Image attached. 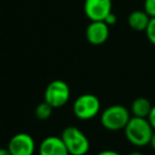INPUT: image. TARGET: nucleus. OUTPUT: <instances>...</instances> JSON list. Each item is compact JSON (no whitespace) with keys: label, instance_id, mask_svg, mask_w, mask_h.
Instances as JSON below:
<instances>
[{"label":"nucleus","instance_id":"obj_6","mask_svg":"<svg viewBox=\"0 0 155 155\" xmlns=\"http://www.w3.org/2000/svg\"><path fill=\"white\" fill-rule=\"evenodd\" d=\"M8 149L12 155H33L36 144L30 134L17 133L10 139Z\"/></svg>","mask_w":155,"mask_h":155},{"label":"nucleus","instance_id":"obj_14","mask_svg":"<svg viewBox=\"0 0 155 155\" xmlns=\"http://www.w3.org/2000/svg\"><path fill=\"white\" fill-rule=\"evenodd\" d=\"M143 11L150 16L151 18L155 17V0H144Z\"/></svg>","mask_w":155,"mask_h":155},{"label":"nucleus","instance_id":"obj_3","mask_svg":"<svg viewBox=\"0 0 155 155\" xmlns=\"http://www.w3.org/2000/svg\"><path fill=\"white\" fill-rule=\"evenodd\" d=\"M130 119L131 114L129 110L121 104L110 105L101 113V124L108 131L124 130Z\"/></svg>","mask_w":155,"mask_h":155},{"label":"nucleus","instance_id":"obj_13","mask_svg":"<svg viewBox=\"0 0 155 155\" xmlns=\"http://www.w3.org/2000/svg\"><path fill=\"white\" fill-rule=\"evenodd\" d=\"M144 32H146V35H147V37H148L149 41H150L152 45L155 46V17L150 19L149 25Z\"/></svg>","mask_w":155,"mask_h":155},{"label":"nucleus","instance_id":"obj_7","mask_svg":"<svg viewBox=\"0 0 155 155\" xmlns=\"http://www.w3.org/2000/svg\"><path fill=\"white\" fill-rule=\"evenodd\" d=\"M84 12L91 21H104L112 13V0H85Z\"/></svg>","mask_w":155,"mask_h":155},{"label":"nucleus","instance_id":"obj_4","mask_svg":"<svg viewBox=\"0 0 155 155\" xmlns=\"http://www.w3.org/2000/svg\"><path fill=\"white\" fill-rule=\"evenodd\" d=\"M101 103L97 96L93 94H83L73 102L72 110L77 118L81 120H89L100 113Z\"/></svg>","mask_w":155,"mask_h":155},{"label":"nucleus","instance_id":"obj_12","mask_svg":"<svg viewBox=\"0 0 155 155\" xmlns=\"http://www.w3.org/2000/svg\"><path fill=\"white\" fill-rule=\"evenodd\" d=\"M53 108L47 103V102H41L35 108V116L37 117V119L39 120H46L48 119L52 114Z\"/></svg>","mask_w":155,"mask_h":155},{"label":"nucleus","instance_id":"obj_2","mask_svg":"<svg viewBox=\"0 0 155 155\" xmlns=\"http://www.w3.org/2000/svg\"><path fill=\"white\" fill-rule=\"evenodd\" d=\"M69 155H86L89 151V140L87 136L77 127H68L61 135Z\"/></svg>","mask_w":155,"mask_h":155},{"label":"nucleus","instance_id":"obj_18","mask_svg":"<svg viewBox=\"0 0 155 155\" xmlns=\"http://www.w3.org/2000/svg\"><path fill=\"white\" fill-rule=\"evenodd\" d=\"M151 146V148L153 149V150H155V131L153 132L152 134V137H151V140H150V143H149Z\"/></svg>","mask_w":155,"mask_h":155},{"label":"nucleus","instance_id":"obj_10","mask_svg":"<svg viewBox=\"0 0 155 155\" xmlns=\"http://www.w3.org/2000/svg\"><path fill=\"white\" fill-rule=\"evenodd\" d=\"M151 17L144 11H134L129 15L127 24L133 30L141 32L146 31Z\"/></svg>","mask_w":155,"mask_h":155},{"label":"nucleus","instance_id":"obj_16","mask_svg":"<svg viewBox=\"0 0 155 155\" xmlns=\"http://www.w3.org/2000/svg\"><path fill=\"white\" fill-rule=\"evenodd\" d=\"M104 21H105L106 25H108V26H113V25H115V24H116V21H117L116 15H115V14L112 12V13H110V15L105 18V20H104Z\"/></svg>","mask_w":155,"mask_h":155},{"label":"nucleus","instance_id":"obj_1","mask_svg":"<svg viewBox=\"0 0 155 155\" xmlns=\"http://www.w3.org/2000/svg\"><path fill=\"white\" fill-rule=\"evenodd\" d=\"M154 130L147 118L131 117L124 127V135L127 141L135 147H144L150 143Z\"/></svg>","mask_w":155,"mask_h":155},{"label":"nucleus","instance_id":"obj_5","mask_svg":"<svg viewBox=\"0 0 155 155\" xmlns=\"http://www.w3.org/2000/svg\"><path fill=\"white\" fill-rule=\"evenodd\" d=\"M70 98L69 85L63 80H54L48 84L45 91V102L52 108L64 106Z\"/></svg>","mask_w":155,"mask_h":155},{"label":"nucleus","instance_id":"obj_17","mask_svg":"<svg viewBox=\"0 0 155 155\" xmlns=\"http://www.w3.org/2000/svg\"><path fill=\"white\" fill-rule=\"evenodd\" d=\"M97 155H121V154L114 150H103V151H101V152L98 153Z\"/></svg>","mask_w":155,"mask_h":155},{"label":"nucleus","instance_id":"obj_11","mask_svg":"<svg viewBox=\"0 0 155 155\" xmlns=\"http://www.w3.org/2000/svg\"><path fill=\"white\" fill-rule=\"evenodd\" d=\"M153 105L151 102L144 97H138L132 102L131 113L134 117H140V118H147L150 114V110Z\"/></svg>","mask_w":155,"mask_h":155},{"label":"nucleus","instance_id":"obj_9","mask_svg":"<svg viewBox=\"0 0 155 155\" xmlns=\"http://www.w3.org/2000/svg\"><path fill=\"white\" fill-rule=\"evenodd\" d=\"M38 155H69L62 138L58 136H48L38 147Z\"/></svg>","mask_w":155,"mask_h":155},{"label":"nucleus","instance_id":"obj_15","mask_svg":"<svg viewBox=\"0 0 155 155\" xmlns=\"http://www.w3.org/2000/svg\"><path fill=\"white\" fill-rule=\"evenodd\" d=\"M147 119H148L149 123L151 124L152 129L155 131V105L152 106V108H151V110H150V114L148 115Z\"/></svg>","mask_w":155,"mask_h":155},{"label":"nucleus","instance_id":"obj_20","mask_svg":"<svg viewBox=\"0 0 155 155\" xmlns=\"http://www.w3.org/2000/svg\"><path fill=\"white\" fill-rule=\"evenodd\" d=\"M127 155H143L141 152H139V151H133V152L129 153Z\"/></svg>","mask_w":155,"mask_h":155},{"label":"nucleus","instance_id":"obj_19","mask_svg":"<svg viewBox=\"0 0 155 155\" xmlns=\"http://www.w3.org/2000/svg\"><path fill=\"white\" fill-rule=\"evenodd\" d=\"M0 155H12L11 152L9 151V149L5 148H0Z\"/></svg>","mask_w":155,"mask_h":155},{"label":"nucleus","instance_id":"obj_8","mask_svg":"<svg viewBox=\"0 0 155 155\" xmlns=\"http://www.w3.org/2000/svg\"><path fill=\"white\" fill-rule=\"evenodd\" d=\"M110 36V26L105 21H91L86 29V38L91 45L104 44Z\"/></svg>","mask_w":155,"mask_h":155}]
</instances>
